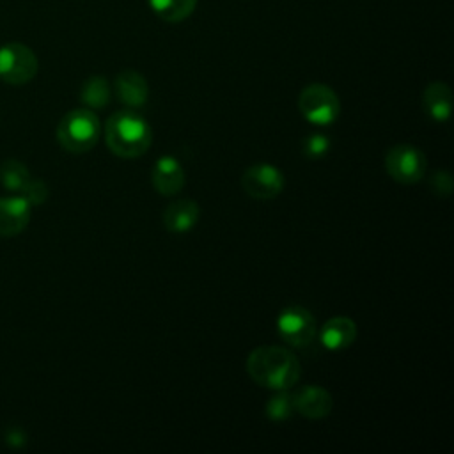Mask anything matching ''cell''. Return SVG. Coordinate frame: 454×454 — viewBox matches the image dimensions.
I'll return each instance as SVG.
<instances>
[{
  "mask_svg": "<svg viewBox=\"0 0 454 454\" xmlns=\"http://www.w3.org/2000/svg\"><path fill=\"white\" fill-rule=\"evenodd\" d=\"M247 372L257 385L270 390L293 388L301 374L298 358L282 346H259L247 356Z\"/></svg>",
  "mask_w": 454,
  "mask_h": 454,
  "instance_id": "1",
  "label": "cell"
},
{
  "mask_svg": "<svg viewBox=\"0 0 454 454\" xmlns=\"http://www.w3.org/2000/svg\"><path fill=\"white\" fill-rule=\"evenodd\" d=\"M153 140L149 122L135 110H119L105 124V142L119 158L142 156Z\"/></svg>",
  "mask_w": 454,
  "mask_h": 454,
  "instance_id": "2",
  "label": "cell"
},
{
  "mask_svg": "<svg viewBox=\"0 0 454 454\" xmlns=\"http://www.w3.org/2000/svg\"><path fill=\"white\" fill-rule=\"evenodd\" d=\"M101 135V122L89 108H76L67 112L57 126L59 144L73 153L82 154L90 151Z\"/></svg>",
  "mask_w": 454,
  "mask_h": 454,
  "instance_id": "3",
  "label": "cell"
},
{
  "mask_svg": "<svg viewBox=\"0 0 454 454\" xmlns=\"http://www.w3.org/2000/svg\"><path fill=\"white\" fill-rule=\"evenodd\" d=\"M298 110L316 126H328L340 114V101L335 90L325 83H310L298 96Z\"/></svg>",
  "mask_w": 454,
  "mask_h": 454,
  "instance_id": "4",
  "label": "cell"
},
{
  "mask_svg": "<svg viewBox=\"0 0 454 454\" xmlns=\"http://www.w3.org/2000/svg\"><path fill=\"white\" fill-rule=\"evenodd\" d=\"M426 168L424 153L410 144H397L385 154V170L395 183L415 184L426 176Z\"/></svg>",
  "mask_w": 454,
  "mask_h": 454,
  "instance_id": "5",
  "label": "cell"
},
{
  "mask_svg": "<svg viewBox=\"0 0 454 454\" xmlns=\"http://www.w3.org/2000/svg\"><path fill=\"white\" fill-rule=\"evenodd\" d=\"M37 73L35 53L21 43L0 46V80L11 85H23Z\"/></svg>",
  "mask_w": 454,
  "mask_h": 454,
  "instance_id": "6",
  "label": "cell"
},
{
  "mask_svg": "<svg viewBox=\"0 0 454 454\" xmlns=\"http://www.w3.org/2000/svg\"><path fill=\"white\" fill-rule=\"evenodd\" d=\"M277 330L286 344L293 348H305L316 337V319L305 307L293 305L280 312Z\"/></svg>",
  "mask_w": 454,
  "mask_h": 454,
  "instance_id": "7",
  "label": "cell"
},
{
  "mask_svg": "<svg viewBox=\"0 0 454 454\" xmlns=\"http://www.w3.org/2000/svg\"><path fill=\"white\" fill-rule=\"evenodd\" d=\"M286 184V177L275 165L255 163L241 174V188L245 193L257 200L275 199Z\"/></svg>",
  "mask_w": 454,
  "mask_h": 454,
  "instance_id": "8",
  "label": "cell"
},
{
  "mask_svg": "<svg viewBox=\"0 0 454 454\" xmlns=\"http://www.w3.org/2000/svg\"><path fill=\"white\" fill-rule=\"evenodd\" d=\"M293 408L307 419H325L333 408L332 394L319 385H303L291 394Z\"/></svg>",
  "mask_w": 454,
  "mask_h": 454,
  "instance_id": "9",
  "label": "cell"
},
{
  "mask_svg": "<svg viewBox=\"0 0 454 454\" xmlns=\"http://www.w3.org/2000/svg\"><path fill=\"white\" fill-rule=\"evenodd\" d=\"M151 181L158 193L165 197H172L183 190L186 183V174L177 158L170 154H163L153 165Z\"/></svg>",
  "mask_w": 454,
  "mask_h": 454,
  "instance_id": "10",
  "label": "cell"
},
{
  "mask_svg": "<svg viewBox=\"0 0 454 454\" xmlns=\"http://www.w3.org/2000/svg\"><path fill=\"white\" fill-rule=\"evenodd\" d=\"M114 90L117 99L128 108L144 106L149 96V85L144 74L135 69H124L115 76Z\"/></svg>",
  "mask_w": 454,
  "mask_h": 454,
  "instance_id": "11",
  "label": "cell"
},
{
  "mask_svg": "<svg viewBox=\"0 0 454 454\" xmlns=\"http://www.w3.org/2000/svg\"><path fill=\"white\" fill-rule=\"evenodd\" d=\"M30 222V204L25 197H0V236H16Z\"/></svg>",
  "mask_w": 454,
  "mask_h": 454,
  "instance_id": "12",
  "label": "cell"
},
{
  "mask_svg": "<svg viewBox=\"0 0 454 454\" xmlns=\"http://www.w3.org/2000/svg\"><path fill=\"white\" fill-rule=\"evenodd\" d=\"M356 339V323L348 316L330 317L319 330L321 344L330 351H342Z\"/></svg>",
  "mask_w": 454,
  "mask_h": 454,
  "instance_id": "13",
  "label": "cell"
},
{
  "mask_svg": "<svg viewBox=\"0 0 454 454\" xmlns=\"http://www.w3.org/2000/svg\"><path fill=\"white\" fill-rule=\"evenodd\" d=\"M200 216V207L193 199H177L165 207L163 225L167 231L183 234L195 227Z\"/></svg>",
  "mask_w": 454,
  "mask_h": 454,
  "instance_id": "14",
  "label": "cell"
},
{
  "mask_svg": "<svg viewBox=\"0 0 454 454\" xmlns=\"http://www.w3.org/2000/svg\"><path fill=\"white\" fill-rule=\"evenodd\" d=\"M422 108L436 122H445L452 112V90L445 82H433L422 92Z\"/></svg>",
  "mask_w": 454,
  "mask_h": 454,
  "instance_id": "15",
  "label": "cell"
},
{
  "mask_svg": "<svg viewBox=\"0 0 454 454\" xmlns=\"http://www.w3.org/2000/svg\"><path fill=\"white\" fill-rule=\"evenodd\" d=\"M147 4L163 21L179 23L195 11L197 0H147Z\"/></svg>",
  "mask_w": 454,
  "mask_h": 454,
  "instance_id": "16",
  "label": "cell"
},
{
  "mask_svg": "<svg viewBox=\"0 0 454 454\" xmlns=\"http://www.w3.org/2000/svg\"><path fill=\"white\" fill-rule=\"evenodd\" d=\"M112 89L105 76L94 74L87 78L80 89V99L89 108H103L110 103Z\"/></svg>",
  "mask_w": 454,
  "mask_h": 454,
  "instance_id": "17",
  "label": "cell"
},
{
  "mask_svg": "<svg viewBox=\"0 0 454 454\" xmlns=\"http://www.w3.org/2000/svg\"><path fill=\"white\" fill-rule=\"evenodd\" d=\"M28 168L18 160H4L0 163V183L11 192H23L30 181Z\"/></svg>",
  "mask_w": 454,
  "mask_h": 454,
  "instance_id": "18",
  "label": "cell"
},
{
  "mask_svg": "<svg viewBox=\"0 0 454 454\" xmlns=\"http://www.w3.org/2000/svg\"><path fill=\"white\" fill-rule=\"evenodd\" d=\"M293 411H294L293 399L287 390H278V394L270 397L266 403V417L270 420H275V422L287 420Z\"/></svg>",
  "mask_w": 454,
  "mask_h": 454,
  "instance_id": "19",
  "label": "cell"
},
{
  "mask_svg": "<svg viewBox=\"0 0 454 454\" xmlns=\"http://www.w3.org/2000/svg\"><path fill=\"white\" fill-rule=\"evenodd\" d=\"M429 188L436 197H442V199L450 197V193H452V176H450V172L445 170V168L433 172L431 177H429Z\"/></svg>",
  "mask_w": 454,
  "mask_h": 454,
  "instance_id": "20",
  "label": "cell"
},
{
  "mask_svg": "<svg viewBox=\"0 0 454 454\" xmlns=\"http://www.w3.org/2000/svg\"><path fill=\"white\" fill-rule=\"evenodd\" d=\"M330 149V138L321 133H312L303 142V154L309 158H321Z\"/></svg>",
  "mask_w": 454,
  "mask_h": 454,
  "instance_id": "21",
  "label": "cell"
},
{
  "mask_svg": "<svg viewBox=\"0 0 454 454\" xmlns=\"http://www.w3.org/2000/svg\"><path fill=\"white\" fill-rule=\"evenodd\" d=\"M23 197L28 200V204L30 206H39V204H43L44 200H46V197H48V186H46V183L44 181H41V179H30L28 181V184L23 188Z\"/></svg>",
  "mask_w": 454,
  "mask_h": 454,
  "instance_id": "22",
  "label": "cell"
}]
</instances>
